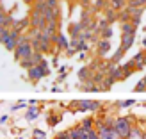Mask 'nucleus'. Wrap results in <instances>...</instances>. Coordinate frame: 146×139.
I'll return each mask as SVG.
<instances>
[{
	"label": "nucleus",
	"mask_w": 146,
	"mask_h": 139,
	"mask_svg": "<svg viewBox=\"0 0 146 139\" xmlns=\"http://www.w3.org/2000/svg\"><path fill=\"white\" fill-rule=\"evenodd\" d=\"M112 127L116 128V132L119 134L121 139H127L130 130L135 127V118H132V116H118V118H114Z\"/></svg>",
	"instance_id": "nucleus-1"
},
{
	"label": "nucleus",
	"mask_w": 146,
	"mask_h": 139,
	"mask_svg": "<svg viewBox=\"0 0 146 139\" xmlns=\"http://www.w3.org/2000/svg\"><path fill=\"white\" fill-rule=\"evenodd\" d=\"M34 52L36 50H34L32 43H31V38L21 34V38L18 41V47L14 48V57H16V61H21V59H25V57H31Z\"/></svg>",
	"instance_id": "nucleus-2"
},
{
	"label": "nucleus",
	"mask_w": 146,
	"mask_h": 139,
	"mask_svg": "<svg viewBox=\"0 0 146 139\" xmlns=\"http://www.w3.org/2000/svg\"><path fill=\"white\" fill-rule=\"evenodd\" d=\"M70 109H75L77 112H98L102 109V104L94 100H78V102H71Z\"/></svg>",
	"instance_id": "nucleus-3"
},
{
	"label": "nucleus",
	"mask_w": 146,
	"mask_h": 139,
	"mask_svg": "<svg viewBox=\"0 0 146 139\" xmlns=\"http://www.w3.org/2000/svg\"><path fill=\"white\" fill-rule=\"evenodd\" d=\"M29 20H31V27H32V29H39V31H43V29L46 27V18H45V13H41V11L31 9Z\"/></svg>",
	"instance_id": "nucleus-4"
},
{
	"label": "nucleus",
	"mask_w": 146,
	"mask_h": 139,
	"mask_svg": "<svg viewBox=\"0 0 146 139\" xmlns=\"http://www.w3.org/2000/svg\"><path fill=\"white\" fill-rule=\"evenodd\" d=\"M21 38V32L18 31V29H14L11 27V32H9V38H7V41L4 43V47L5 50H9V52H14V48L18 47V41Z\"/></svg>",
	"instance_id": "nucleus-5"
},
{
	"label": "nucleus",
	"mask_w": 146,
	"mask_h": 139,
	"mask_svg": "<svg viewBox=\"0 0 146 139\" xmlns=\"http://www.w3.org/2000/svg\"><path fill=\"white\" fill-rule=\"evenodd\" d=\"M134 41H135V34H121V45H119V48L127 54L128 50L132 48Z\"/></svg>",
	"instance_id": "nucleus-6"
},
{
	"label": "nucleus",
	"mask_w": 146,
	"mask_h": 139,
	"mask_svg": "<svg viewBox=\"0 0 146 139\" xmlns=\"http://www.w3.org/2000/svg\"><path fill=\"white\" fill-rule=\"evenodd\" d=\"M54 45H55V50L57 52H61V50H68L70 48V41H68V38L64 34H57L55 36V39H54Z\"/></svg>",
	"instance_id": "nucleus-7"
},
{
	"label": "nucleus",
	"mask_w": 146,
	"mask_h": 139,
	"mask_svg": "<svg viewBox=\"0 0 146 139\" xmlns=\"http://www.w3.org/2000/svg\"><path fill=\"white\" fill-rule=\"evenodd\" d=\"M132 63L135 66V71L137 70H144L146 66V50H143V52H137L134 57H132Z\"/></svg>",
	"instance_id": "nucleus-8"
},
{
	"label": "nucleus",
	"mask_w": 146,
	"mask_h": 139,
	"mask_svg": "<svg viewBox=\"0 0 146 139\" xmlns=\"http://www.w3.org/2000/svg\"><path fill=\"white\" fill-rule=\"evenodd\" d=\"M46 21H61V7H48L45 11Z\"/></svg>",
	"instance_id": "nucleus-9"
},
{
	"label": "nucleus",
	"mask_w": 146,
	"mask_h": 139,
	"mask_svg": "<svg viewBox=\"0 0 146 139\" xmlns=\"http://www.w3.org/2000/svg\"><path fill=\"white\" fill-rule=\"evenodd\" d=\"M13 23H14V20L11 18V14L7 13L2 5H0V27H13Z\"/></svg>",
	"instance_id": "nucleus-10"
},
{
	"label": "nucleus",
	"mask_w": 146,
	"mask_h": 139,
	"mask_svg": "<svg viewBox=\"0 0 146 139\" xmlns=\"http://www.w3.org/2000/svg\"><path fill=\"white\" fill-rule=\"evenodd\" d=\"M27 75H29V78H31L32 82H38V80H41L43 77H45L39 66H32L31 70H27Z\"/></svg>",
	"instance_id": "nucleus-11"
},
{
	"label": "nucleus",
	"mask_w": 146,
	"mask_h": 139,
	"mask_svg": "<svg viewBox=\"0 0 146 139\" xmlns=\"http://www.w3.org/2000/svg\"><path fill=\"white\" fill-rule=\"evenodd\" d=\"M104 18L107 20V23L111 25V23H114V21H118V11H116V9H112V7L109 5L107 9L104 11Z\"/></svg>",
	"instance_id": "nucleus-12"
},
{
	"label": "nucleus",
	"mask_w": 146,
	"mask_h": 139,
	"mask_svg": "<svg viewBox=\"0 0 146 139\" xmlns=\"http://www.w3.org/2000/svg\"><path fill=\"white\" fill-rule=\"evenodd\" d=\"M82 32H84V25L80 23H71L70 25V36H71V39H75V38H80L82 36Z\"/></svg>",
	"instance_id": "nucleus-13"
},
{
	"label": "nucleus",
	"mask_w": 146,
	"mask_h": 139,
	"mask_svg": "<svg viewBox=\"0 0 146 139\" xmlns=\"http://www.w3.org/2000/svg\"><path fill=\"white\" fill-rule=\"evenodd\" d=\"M130 13H132V18H130V21L139 27L141 25V18H143V13H144V7H141V9H130Z\"/></svg>",
	"instance_id": "nucleus-14"
},
{
	"label": "nucleus",
	"mask_w": 146,
	"mask_h": 139,
	"mask_svg": "<svg viewBox=\"0 0 146 139\" xmlns=\"http://www.w3.org/2000/svg\"><path fill=\"white\" fill-rule=\"evenodd\" d=\"M109 50H111V43H109V39H100L98 41V55L100 57L107 55Z\"/></svg>",
	"instance_id": "nucleus-15"
},
{
	"label": "nucleus",
	"mask_w": 146,
	"mask_h": 139,
	"mask_svg": "<svg viewBox=\"0 0 146 139\" xmlns=\"http://www.w3.org/2000/svg\"><path fill=\"white\" fill-rule=\"evenodd\" d=\"M38 116H39V107L38 105H31L27 109V112H25V120L27 121H34Z\"/></svg>",
	"instance_id": "nucleus-16"
},
{
	"label": "nucleus",
	"mask_w": 146,
	"mask_h": 139,
	"mask_svg": "<svg viewBox=\"0 0 146 139\" xmlns=\"http://www.w3.org/2000/svg\"><path fill=\"white\" fill-rule=\"evenodd\" d=\"M94 125H96V120H94L93 116H87V118H84L78 123V127L84 128V130H91V128H94Z\"/></svg>",
	"instance_id": "nucleus-17"
},
{
	"label": "nucleus",
	"mask_w": 146,
	"mask_h": 139,
	"mask_svg": "<svg viewBox=\"0 0 146 139\" xmlns=\"http://www.w3.org/2000/svg\"><path fill=\"white\" fill-rule=\"evenodd\" d=\"M130 18H132V13H130L128 7L118 11V21H119V23H127V21H130Z\"/></svg>",
	"instance_id": "nucleus-18"
},
{
	"label": "nucleus",
	"mask_w": 146,
	"mask_h": 139,
	"mask_svg": "<svg viewBox=\"0 0 146 139\" xmlns=\"http://www.w3.org/2000/svg\"><path fill=\"white\" fill-rule=\"evenodd\" d=\"M144 130H141L139 127H134L132 130H130V134L127 136V139H144Z\"/></svg>",
	"instance_id": "nucleus-19"
},
{
	"label": "nucleus",
	"mask_w": 146,
	"mask_h": 139,
	"mask_svg": "<svg viewBox=\"0 0 146 139\" xmlns=\"http://www.w3.org/2000/svg\"><path fill=\"white\" fill-rule=\"evenodd\" d=\"M13 27L18 29V31L21 32V31H25V29H31V20H29V18H23V20H20V21H14Z\"/></svg>",
	"instance_id": "nucleus-20"
},
{
	"label": "nucleus",
	"mask_w": 146,
	"mask_h": 139,
	"mask_svg": "<svg viewBox=\"0 0 146 139\" xmlns=\"http://www.w3.org/2000/svg\"><path fill=\"white\" fill-rule=\"evenodd\" d=\"M121 70H123V80H125V78H128V75H132V73L135 71V66H134V63L130 61L127 64H123Z\"/></svg>",
	"instance_id": "nucleus-21"
},
{
	"label": "nucleus",
	"mask_w": 146,
	"mask_h": 139,
	"mask_svg": "<svg viewBox=\"0 0 146 139\" xmlns=\"http://www.w3.org/2000/svg\"><path fill=\"white\" fill-rule=\"evenodd\" d=\"M137 27L132 21H127V23H121V34H135Z\"/></svg>",
	"instance_id": "nucleus-22"
},
{
	"label": "nucleus",
	"mask_w": 146,
	"mask_h": 139,
	"mask_svg": "<svg viewBox=\"0 0 146 139\" xmlns=\"http://www.w3.org/2000/svg\"><path fill=\"white\" fill-rule=\"evenodd\" d=\"M127 7L128 9H141V7H146V0H127Z\"/></svg>",
	"instance_id": "nucleus-23"
},
{
	"label": "nucleus",
	"mask_w": 146,
	"mask_h": 139,
	"mask_svg": "<svg viewBox=\"0 0 146 139\" xmlns=\"http://www.w3.org/2000/svg\"><path fill=\"white\" fill-rule=\"evenodd\" d=\"M66 132H68V137H70V139H80V136H82V128L77 125V127L68 128Z\"/></svg>",
	"instance_id": "nucleus-24"
},
{
	"label": "nucleus",
	"mask_w": 146,
	"mask_h": 139,
	"mask_svg": "<svg viewBox=\"0 0 146 139\" xmlns=\"http://www.w3.org/2000/svg\"><path fill=\"white\" fill-rule=\"evenodd\" d=\"M109 5L116 11H121V9L127 7V0H109Z\"/></svg>",
	"instance_id": "nucleus-25"
},
{
	"label": "nucleus",
	"mask_w": 146,
	"mask_h": 139,
	"mask_svg": "<svg viewBox=\"0 0 146 139\" xmlns=\"http://www.w3.org/2000/svg\"><path fill=\"white\" fill-rule=\"evenodd\" d=\"M98 34H100V39H109V38L112 36V29H111V25L102 27L100 31H98Z\"/></svg>",
	"instance_id": "nucleus-26"
},
{
	"label": "nucleus",
	"mask_w": 146,
	"mask_h": 139,
	"mask_svg": "<svg viewBox=\"0 0 146 139\" xmlns=\"http://www.w3.org/2000/svg\"><path fill=\"white\" fill-rule=\"evenodd\" d=\"M20 63V66L23 68V70H31L32 66H36V63H34V59H32V55L31 57H25V59H21V61H18Z\"/></svg>",
	"instance_id": "nucleus-27"
},
{
	"label": "nucleus",
	"mask_w": 146,
	"mask_h": 139,
	"mask_svg": "<svg viewBox=\"0 0 146 139\" xmlns=\"http://www.w3.org/2000/svg\"><path fill=\"white\" fill-rule=\"evenodd\" d=\"M9 32H11L9 27H0V43H2V45L7 41V38H9Z\"/></svg>",
	"instance_id": "nucleus-28"
},
{
	"label": "nucleus",
	"mask_w": 146,
	"mask_h": 139,
	"mask_svg": "<svg viewBox=\"0 0 146 139\" xmlns=\"http://www.w3.org/2000/svg\"><path fill=\"white\" fill-rule=\"evenodd\" d=\"M123 55H125V52H123L121 48H118V50H116V54L112 55V59H111V63H116V64H118V63L121 61V57H123Z\"/></svg>",
	"instance_id": "nucleus-29"
},
{
	"label": "nucleus",
	"mask_w": 146,
	"mask_h": 139,
	"mask_svg": "<svg viewBox=\"0 0 146 139\" xmlns=\"http://www.w3.org/2000/svg\"><path fill=\"white\" fill-rule=\"evenodd\" d=\"M134 91H135V93H143V91H146V77L134 87Z\"/></svg>",
	"instance_id": "nucleus-30"
},
{
	"label": "nucleus",
	"mask_w": 146,
	"mask_h": 139,
	"mask_svg": "<svg viewBox=\"0 0 146 139\" xmlns=\"http://www.w3.org/2000/svg\"><path fill=\"white\" fill-rule=\"evenodd\" d=\"M32 137H34V139H45V137H46V134L43 132V130H39V128H36L34 132H32Z\"/></svg>",
	"instance_id": "nucleus-31"
},
{
	"label": "nucleus",
	"mask_w": 146,
	"mask_h": 139,
	"mask_svg": "<svg viewBox=\"0 0 146 139\" xmlns=\"http://www.w3.org/2000/svg\"><path fill=\"white\" fill-rule=\"evenodd\" d=\"M61 121V114L59 116H48V125H57V123H59Z\"/></svg>",
	"instance_id": "nucleus-32"
},
{
	"label": "nucleus",
	"mask_w": 146,
	"mask_h": 139,
	"mask_svg": "<svg viewBox=\"0 0 146 139\" xmlns=\"http://www.w3.org/2000/svg\"><path fill=\"white\" fill-rule=\"evenodd\" d=\"M135 102L134 100H125V102H118V107H130V105H134Z\"/></svg>",
	"instance_id": "nucleus-33"
},
{
	"label": "nucleus",
	"mask_w": 146,
	"mask_h": 139,
	"mask_svg": "<svg viewBox=\"0 0 146 139\" xmlns=\"http://www.w3.org/2000/svg\"><path fill=\"white\" fill-rule=\"evenodd\" d=\"M25 105H27V102H18L16 105H13V107H11V111H18V109H23Z\"/></svg>",
	"instance_id": "nucleus-34"
},
{
	"label": "nucleus",
	"mask_w": 146,
	"mask_h": 139,
	"mask_svg": "<svg viewBox=\"0 0 146 139\" xmlns=\"http://www.w3.org/2000/svg\"><path fill=\"white\" fill-rule=\"evenodd\" d=\"M48 7H59V0H45Z\"/></svg>",
	"instance_id": "nucleus-35"
},
{
	"label": "nucleus",
	"mask_w": 146,
	"mask_h": 139,
	"mask_svg": "<svg viewBox=\"0 0 146 139\" xmlns=\"http://www.w3.org/2000/svg\"><path fill=\"white\" fill-rule=\"evenodd\" d=\"M54 139H70V137H68V132L64 130V132H59V134H57Z\"/></svg>",
	"instance_id": "nucleus-36"
},
{
	"label": "nucleus",
	"mask_w": 146,
	"mask_h": 139,
	"mask_svg": "<svg viewBox=\"0 0 146 139\" xmlns=\"http://www.w3.org/2000/svg\"><path fill=\"white\" fill-rule=\"evenodd\" d=\"M78 2H80V5H82L84 9H87V7L91 5V0H78Z\"/></svg>",
	"instance_id": "nucleus-37"
},
{
	"label": "nucleus",
	"mask_w": 146,
	"mask_h": 139,
	"mask_svg": "<svg viewBox=\"0 0 146 139\" xmlns=\"http://www.w3.org/2000/svg\"><path fill=\"white\" fill-rule=\"evenodd\" d=\"M7 120H9V118H7V116H2V118H0V125H4V123H5Z\"/></svg>",
	"instance_id": "nucleus-38"
},
{
	"label": "nucleus",
	"mask_w": 146,
	"mask_h": 139,
	"mask_svg": "<svg viewBox=\"0 0 146 139\" xmlns=\"http://www.w3.org/2000/svg\"><path fill=\"white\" fill-rule=\"evenodd\" d=\"M36 0H25V4H34Z\"/></svg>",
	"instance_id": "nucleus-39"
},
{
	"label": "nucleus",
	"mask_w": 146,
	"mask_h": 139,
	"mask_svg": "<svg viewBox=\"0 0 146 139\" xmlns=\"http://www.w3.org/2000/svg\"><path fill=\"white\" fill-rule=\"evenodd\" d=\"M16 139H23V137H16Z\"/></svg>",
	"instance_id": "nucleus-40"
},
{
	"label": "nucleus",
	"mask_w": 146,
	"mask_h": 139,
	"mask_svg": "<svg viewBox=\"0 0 146 139\" xmlns=\"http://www.w3.org/2000/svg\"><path fill=\"white\" fill-rule=\"evenodd\" d=\"M144 139H146V134H144Z\"/></svg>",
	"instance_id": "nucleus-41"
},
{
	"label": "nucleus",
	"mask_w": 146,
	"mask_h": 139,
	"mask_svg": "<svg viewBox=\"0 0 146 139\" xmlns=\"http://www.w3.org/2000/svg\"><path fill=\"white\" fill-rule=\"evenodd\" d=\"M36 2H38V0H36Z\"/></svg>",
	"instance_id": "nucleus-42"
}]
</instances>
